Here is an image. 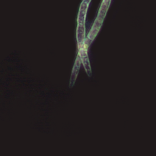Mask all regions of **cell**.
Segmentation results:
<instances>
[{"instance_id": "cell-2", "label": "cell", "mask_w": 156, "mask_h": 156, "mask_svg": "<svg viewBox=\"0 0 156 156\" xmlns=\"http://www.w3.org/2000/svg\"><path fill=\"white\" fill-rule=\"evenodd\" d=\"M103 21H104V19L103 18H101L99 16L97 17V18L96 19L88 35V38L90 40V41H93L94 38L96 37V36L97 35L98 33L99 32L101 26H102V23H103Z\"/></svg>"}, {"instance_id": "cell-4", "label": "cell", "mask_w": 156, "mask_h": 156, "mask_svg": "<svg viewBox=\"0 0 156 156\" xmlns=\"http://www.w3.org/2000/svg\"><path fill=\"white\" fill-rule=\"evenodd\" d=\"M110 2H111V0H103L102 4L101 5L98 16L104 19V18L106 15V13L108 10L109 6H110Z\"/></svg>"}, {"instance_id": "cell-3", "label": "cell", "mask_w": 156, "mask_h": 156, "mask_svg": "<svg viewBox=\"0 0 156 156\" xmlns=\"http://www.w3.org/2000/svg\"><path fill=\"white\" fill-rule=\"evenodd\" d=\"M81 63H82V62H81L80 58V57L77 55V58H76V62H75V63H74V66H73L72 74H71V76L70 87H72V86L74 85V82H75V80H76V77H77V74H78V72H79V68H80V67Z\"/></svg>"}, {"instance_id": "cell-1", "label": "cell", "mask_w": 156, "mask_h": 156, "mask_svg": "<svg viewBox=\"0 0 156 156\" xmlns=\"http://www.w3.org/2000/svg\"><path fill=\"white\" fill-rule=\"evenodd\" d=\"M91 41H90L88 38L84 40L82 43H78V56L80 57L82 64L83 65L84 69L87 74L91 76V69L88 56V48Z\"/></svg>"}]
</instances>
